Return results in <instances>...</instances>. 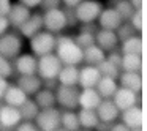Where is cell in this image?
<instances>
[{
  "mask_svg": "<svg viewBox=\"0 0 147 131\" xmlns=\"http://www.w3.org/2000/svg\"><path fill=\"white\" fill-rule=\"evenodd\" d=\"M2 106H3V104H2V99H0V109H2Z\"/></svg>",
  "mask_w": 147,
  "mask_h": 131,
  "instance_id": "53",
  "label": "cell"
},
{
  "mask_svg": "<svg viewBox=\"0 0 147 131\" xmlns=\"http://www.w3.org/2000/svg\"><path fill=\"white\" fill-rule=\"evenodd\" d=\"M109 131H131V130L128 126H125V125L120 122V123H112L111 128H109Z\"/></svg>",
  "mask_w": 147,
  "mask_h": 131,
  "instance_id": "47",
  "label": "cell"
},
{
  "mask_svg": "<svg viewBox=\"0 0 147 131\" xmlns=\"http://www.w3.org/2000/svg\"><path fill=\"white\" fill-rule=\"evenodd\" d=\"M43 29L46 32L57 35V33L63 32L67 29V17L62 8H55V10H48L43 13Z\"/></svg>",
  "mask_w": 147,
  "mask_h": 131,
  "instance_id": "6",
  "label": "cell"
},
{
  "mask_svg": "<svg viewBox=\"0 0 147 131\" xmlns=\"http://www.w3.org/2000/svg\"><path fill=\"white\" fill-rule=\"evenodd\" d=\"M62 68V62L57 58L54 52L41 55L36 58V76L41 81L57 79V74Z\"/></svg>",
  "mask_w": 147,
  "mask_h": 131,
  "instance_id": "2",
  "label": "cell"
},
{
  "mask_svg": "<svg viewBox=\"0 0 147 131\" xmlns=\"http://www.w3.org/2000/svg\"><path fill=\"white\" fill-rule=\"evenodd\" d=\"M11 8V0H0V16H7Z\"/></svg>",
  "mask_w": 147,
  "mask_h": 131,
  "instance_id": "42",
  "label": "cell"
},
{
  "mask_svg": "<svg viewBox=\"0 0 147 131\" xmlns=\"http://www.w3.org/2000/svg\"><path fill=\"white\" fill-rule=\"evenodd\" d=\"M106 60L111 62L114 67H117L120 70V63H122V52L119 51H109V54H106Z\"/></svg>",
  "mask_w": 147,
  "mask_h": 131,
  "instance_id": "38",
  "label": "cell"
},
{
  "mask_svg": "<svg viewBox=\"0 0 147 131\" xmlns=\"http://www.w3.org/2000/svg\"><path fill=\"white\" fill-rule=\"evenodd\" d=\"M22 122L21 112L18 107L3 104L0 109V131H10L11 128H16Z\"/></svg>",
  "mask_w": 147,
  "mask_h": 131,
  "instance_id": "9",
  "label": "cell"
},
{
  "mask_svg": "<svg viewBox=\"0 0 147 131\" xmlns=\"http://www.w3.org/2000/svg\"><path fill=\"white\" fill-rule=\"evenodd\" d=\"M60 126L67 131H78L79 130V120L74 111H63L60 112Z\"/></svg>",
  "mask_w": 147,
  "mask_h": 131,
  "instance_id": "31",
  "label": "cell"
},
{
  "mask_svg": "<svg viewBox=\"0 0 147 131\" xmlns=\"http://www.w3.org/2000/svg\"><path fill=\"white\" fill-rule=\"evenodd\" d=\"M8 81L5 79V77H0V99H3V95H5V92H7V89H8Z\"/></svg>",
  "mask_w": 147,
  "mask_h": 131,
  "instance_id": "46",
  "label": "cell"
},
{
  "mask_svg": "<svg viewBox=\"0 0 147 131\" xmlns=\"http://www.w3.org/2000/svg\"><path fill=\"white\" fill-rule=\"evenodd\" d=\"M11 74H13V65L10 63V60H7L0 55V77L8 79Z\"/></svg>",
  "mask_w": 147,
  "mask_h": 131,
  "instance_id": "37",
  "label": "cell"
},
{
  "mask_svg": "<svg viewBox=\"0 0 147 131\" xmlns=\"http://www.w3.org/2000/svg\"><path fill=\"white\" fill-rule=\"evenodd\" d=\"M96 68H98V71H100V74H101V76L112 77V79H117L119 74H120V70H119L117 67H114L111 62H108L106 58L101 62V63L96 65Z\"/></svg>",
  "mask_w": 147,
  "mask_h": 131,
  "instance_id": "33",
  "label": "cell"
},
{
  "mask_svg": "<svg viewBox=\"0 0 147 131\" xmlns=\"http://www.w3.org/2000/svg\"><path fill=\"white\" fill-rule=\"evenodd\" d=\"M54 54L62 62V65H78L82 63V49L78 46L71 36H55Z\"/></svg>",
  "mask_w": 147,
  "mask_h": 131,
  "instance_id": "1",
  "label": "cell"
},
{
  "mask_svg": "<svg viewBox=\"0 0 147 131\" xmlns=\"http://www.w3.org/2000/svg\"><path fill=\"white\" fill-rule=\"evenodd\" d=\"M109 128H111V125H109V123H103V122H100V123L96 125L95 130L96 131H109Z\"/></svg>",
  "mask_w": 147,
  "mask_h": 131,
  "instance_id": "49",
  "label": "cell"
},
{
  "mask_svg": "<svg viewBox=\"0 0 147 131\" xmlns=\"http://www.w3.org/2000/svg\"><path fill=\"white\" fill-rule=\"evenodd\" d=\"M141 70H142V55L122 54L120 71H125V73H141Z\"/></svg>",
  "mask_w": 147,
  "mask_h": 131,
  "instance_id": "27",
  "label": "cell"
},
{
  "mask_svg": "<svg viewBox=\"0 0 147 131\" xmlns=\"http://www.w3.org/2000/svg\"><path fill=\"white\" fill-rule=\"evenodd\" d=\"M21 5L27 7L29 10H33V8H38L40 3H41V0H18Z\"/></svg>",
  "mask_w": 147,
  "mask_h": 131,
  "instance_id": "43",
  "label": "cell"
},
{
  "mask_svg": "<svg viewBox=\"0 0 147 131\" xmlns=\"http://www.w3.org/2000/svg\"><path fill=\"white\" fill-rule=\"evenodd\" d=\"M131 131H142V128H134V130H131Z\"/></svg>",
  "mask_w": 147,
  "mask_h": 131,
  "instance_id": "51",
  "label": "cell"
},
{
  "mask_svg": "<svg viewBox=\"0 0 147 131\" xmlns=\"http://www.w3.org/2000/svg\"><path fill=\"white\" fill-rule=\"evenodd\" d=\"M100 74L98 68L96 67H90V65H86L79 70V77H78V85L81 89H95V85L98 84Z\"/></svg>",
  "mask_w": 147,
  "mask_h": 131,
  "instance_id": "14",
  "label": "cell"
},
{
  "mask_svg": "<svg viewBox=\"0 0 147 131\" xmlns=\"http://www.w3.org/2000/svg\"><path fill=\"white\" fill-rule=\"evenodd\" d=\"M30 14H32V10H29L27 7H24V5H21L19 2H18V3H11V8L7 14V19H8V22H10V27L19 29V27L29 19Z\"/></svg>",
  "mask_w": 147,
  "mask_h": 131,
  "instance_id": "16",
  "label": "cell"
},
{
  "mask_svg": "<svg viewBox=\"0 0 147 131\" xmlns=\"http://www.w3.org/2000/svg\"><path fill=\"white\" fill-rule=\"evenodd\" d=\"M115 35H117L119 41H125L127 38H130L133 35H139V33H136V30L130 26V22H122L120 27L115 30Z\"/></svg>",
  "mask_w": 147,
  "mask_h": 131,
  "instance_id": "35",
  "label": "cell"
},
{
  "mask_svg": "<svg viewBox=\"0 0 147 131\" xmlns=\"http://www.w3.org/2000/svg\"><path fill=\"white\" fill-rule=\"evenodd\" d=\"M81 2H82V0H60V3L63 5L65 8H71V10H74Z\"/></svg>",
  "mask_w": 147,
  "mask_h": 131,
  "instance_id": "45",
  "label": "cell"
},
{
  "mask_svg": "<svg viewBox=\"0 0 147 131\" xmlns=\"http://www.w3.org/2000/svg\"><path fill=\"white\" fill-rule=\"evenodd\" d=\"M10 29V22H8L7 16H0V36L5 35Z\"/></svg>",
  "mask_w": 147,
  "mask_h": 131,
  "instance_id": "44",
  "label": "cell"
},
{
  "mask_svg": "<svg viewBox=\"0 0 147 131\" xmlns=\"http://www.w3.org/2000/svg\"><path fill=\"white\" fill-rule=\"evenodd\" d=\"M95 44L98 46L100 49H103L105 52L114 51L119 44L117 35H115V32H111V30L98 29V32L95 33Z\"/></svg>",
  "mask_w": 147,
  "mask_h": 131,
  "instance_id": "18",
  "label": "cell"
},
{
  "mask_svg": "<svg viewBox=\"0 0 147 131\" xmlns=\"http://www.w3.org/2000/svg\"><path fill=\"white\" fill-rule=\"evenodd\" d=\"M96 115H98L100 122L103 123L112 125L120 115V111L115 107V104L112 103V99H101V103L98 104V107L95 109Z\"/></svg>",
  "mask_w": 147,
  "mask_h": 131,
  "instance_id": "15",
  "label": "cell"
},
{
  "mask_svg": "<svg viewBox=\"0 0 147 131\" xmlns=\"http://www.w3.org/2000/svg\"><path fill=\"white\" fill-rule=\"evenodd\" d=\"M103 10V3L100 0H82L74 8V16L81 24H93L96 22L100 13Z\"/></svg>",
  "mask_w": 147,
  "mask_h": 131,
  "instance_id": "3",
  "label": "cell"
},
{
  "mask_svg": "<svg viewBox=\"0 0 147 131\" xmlns=\"http://www.w3.org/2000/svg\"><path fill=\"white\" fill-rule=\"evenodd\" d=\"M106 58V52L103 49H100L96 44H92L89 48L82 49V62L90 67H96L98 63H101Z\"/></svg>",
  "mask_w": 147,
  "mask_h": 131,
  "instance_id": "25",
  "label": "cell"
},
{
  "mask_svg": "<svg viewBox=\"0 0 147 131\" xmlns=\"http://www.w3.org/2000/svg\"><path fill=\"white\" fill-rule=\"evenodd\" d=\"M63 13H65V17H67V27H74L76 24H79L78 19H76V16H74V10H71V8H65Z\"/></svg>",
  "mask_w": 147,
  "mask_h": 131,
  "instance_id": "39",
  "label": "cell"
},
{
  "mask_svg": "<svg viewBox=\"0 0 147 131\" xmlns=\"http://www.w3.org/2000/svg\"><path fill=\"white\" fill-rule=\"evenodd\" d=\"M18 30L21 32V35H22L24 38L30 40L32 36H35L36 33H40L41 30H45L43 29V14H40V13L30 14L29 19H27Z\"/></svg>",
  "mask_w": 147,
  "mask_h": 131,
  "instance_id": "17",
  "label": "cell"
},
{
  "mask_svg": "<svg viewBox=\"0 0 147 131\" xmlns=\"http://www.w3.org/2000/svg\"><path fill=\"white\" fill-rule=\"evenodd\" d=\"M78 114V120H79V126L86 128V130H95L96 125L100 123V118L96 115V111L93 109H79Z\"/></svg>",
  "mask_w": 147,
  "mask_h": 131,
  "instance_id": "28",
  "label": "cell"
},
{
  "mask_svg": "<svg viewBox=\"0 0 147 131\" xmlns=\"http://www.w3.org/2000/svg\"><path fill=\"white\" fill-rule=\"evenodd\" d=\"M55 131H67V130H63V128L60 126V128H57V130H55Z\"/></svg>",
  "mask_w": 147,
  "mask_h": 131,
  "instance_id": "52",
  "label": "cell"
},
{
  "mask_svg": "<svg viewBox=\"0 0 147 131\" xmlns=\"http://www.w3.org/2000/svg\"><path fill=\"white\" fill-rule=\"evenodd\" d=\"M55 103L65 111H74L79 103V89L78 85H57L54 90Z\"/></svg>",
  "mask_w": 147,
  "mask_h": 131,
  "instance_id": "4",
  "label": "cell"
},
{
  "mask_svg": "<svg viewBox=\"0 0 147 131\" xmlns=\"http://www.w3.org/2000/svg\"><path fill=\"white\" fill-rule=\"evenodd\" d=\"M122 54H133V55H142V36L141 35H133L122 41L120 46Z\"/></svg>",
  "mask_w": 147,
  "mask_h": 131,
  "instance_id": "29",
  "label": "cell"
},
{
  "mask_svg": "<svg viewBox=\"0 0 147 131\" xmlns=\"http://www.w3.org/2000/svg\"><path fill=\"white\" fill-rule=\"evenodd\" d=\"M35 125L40 131H55L60 128V111L57 107L41 109L35 118Z\"/></svg>",
  "mask_w": 147,
  "mask_h": 131,
  "instance_id": "8",
  "label": "cell"
},
{
  "mask_svg": "<svg viewBox=\"0 0 147 131\" xmlns=\"http://www.w3.org/2000/svg\"><path fill=\"white\" fill-rule=\"evenodd\" d=\"M27 98H29V96H27L18 85H8L7 92H5V95H3L5 104L13 106V107H19L21 104H24V101H26Z\"/></svg>",
  "mask_w": 147,
  "mask_h": 131,
  "instance_id": "26",
  "label": "cell"
},
{
  "mask_svg": "<svg viewBox=\"0 0 147 131\" xmlns=\"http://www.w3.org/2000/svg\"><path fill=\"white\" fill-rule=\"evenodd\" d=\"M16 85L30 98V96H33L43 87V81L40 79L36 74H30V76H19Z\"/></svg>",
  "mask_w": 147,
  "mask_h": 131,
  "instance_id": "20",
  "label": "cell"
},
{
  "mask_svg": "<svg viewBox=\"0 0 147 131\" xmlns=\"http://www.w3.org/2000/svg\"><path fill=\"white\" fill-rule=\"evenodd\" d=\"M119 89L117 79H112V77H106L101 76L98 81V84L95 85V90L98 92V95L101 96V99H111L114 96L115 90Z\"/></svg>",
  "mask_w": 147,
  "mask_h": 131,
  "instance_id": "23",
  "label": "cell"
},
{
  "mask_svg": "<svg viewBox=\"0 0 147 131\" xmlns=\"http://www.w3.org/2000/svg\"><path fill=\"white\" fill-rule=\"evenodd\" d=\"M79 77V68L74 65H62L60 71L57 74L59 85H78Z\"/></svg>",
  "mask_w": 147,
  "mask_h": 131,
  "instance_id": "22",
  "label": "cell"
},
{
  "mask_svg": "<svg viewBox=\"0 0 147 131\" xmlns=\"http://www.w3.org/2000/svg\"><path fill=\"white\" fill-rule=\"evenodd\" d=\"M16 73L19 76H30L36 74V57L33 54H22L14 58V67Z\"/></svg>",
  "mask_w": 147,
  "mask_h": 131,
  "instance_id": "13",
  "label": "cell"
},
{
  "mask_svg": "<svg viewBox=\"0 0 147 131\" xmlns=\"http://www.w3.org/2000/svg\"><path fill=\"white\" fill-rule=\"evenodd\" d=\"M14 130L16 131H40L38 126L35 125V122H21Z\"/></svg>",
  "mask_w": 147,
  "mask_h": 131,
  "instance_id": "40",
  "label": "cell"
},
{
  "mask_svg": "<svg viewBox=\"0 0 147 131\" xmlns=\"http://www.w3.org/2000/svg\"><path fill=\"white\" fill-rule=\"evenodd\" d=\"M22 51L21 36L16 33H5L0 36V55L7 60H14Z\"/></svg>",
  "mask_w": 147,
  "mask_h": 131,
  "instance_id": "7",
  "label": "cell"
},
{
  "mask_svg": "<svg viewBox=\"0 0 147 131\" xmlns=\"http://www.w3.org/2000/svg\"><path fill=\"white\" fill-rule=\"evenodd\" d=\"M120 118L122 123L125 126H128L130 130L134 128H142V120H144V114H142V107L139 104H134L131 107L125 109L120 112Z\"/></svg>",
  "mask_w": 147,
  "mask_h": 131,
  "instance_id": "12",
  "label": "cell"
},
{
  "mask_svg": "<svg viewBox=\"0 0 147 131\" xmlns=\"http://www.w3.org/2000/svg\"><path fill=\"white\" fill-rule=\"evenodd\" d=\"M119 87L128 89L134 93H141L142 90V76L141 73H120L119 74Z\"/></svg>",
  "mask_w": 147,
  "mask_h": 131,
  "instance_id": "19",
  "label": "cell"
},
{
  "mask_svg": "<svg viewBox=\"0 0 147 131\" xmlns=\"http://www.w3.org/2000/svg\"><path fill=\"white\" fill-rule=\"evenodd\" d=\"M128 22H130V26L136 30V33L141 35V32H142V10H134V13L131 14Z\"/></svg>",
  "mask_w": 147,
  "mask_h": 131,
  "instance_id": "36",
  "label": "cell"
},
{
  "mask_svg": "<svg viewBox=\"0 0 147 131\" xmlns=\"http://www.w3.org/2000/svg\"><path fill=\"white\" fill-rule=\"evenodd\" d=\"M18 109H19V112H21L22 122H35L36 115H38V112H40L38 106L35 104V101H33L32 98H27L26 101H24V104H21Z\"/></svg>",
  "mask_w": 147,
  "mask_h": 131,
  "instance_id": "30",
  "label": "cell"
},
{
  "mask_svg": "<svg viewBox=\"0 0 147 131\" xmlns=\"http://www.w3.org/2000/svg\"><path fill=\"white\" fill-rule=\"evenodd\" d=\"M74 41L78 43L81 49H86L89 46L95 44V33H90V32H79L76 36H74Z\"/></svg>",
  "mask_w": 147,
  "mask_h": 131,
  "instance_id": "34",
  "label": "cell"
},
{
  "mask_svg": "<svg viewBox=\"0 0 147 131\" xmlns=\"http://www.w3.org/2000/svg\"><path fill=\"white\" fill-rule=\"evenodd\" d=\"M111 99L120 112L125 111V109H128V107H131V106H134V104H138V103L141 101L139 93H134L128 89H123V87H119Z\"/></svg>",
  "mask_w": 147,
  "mask_h": 131,
  "instance_id": "10",
  "label": "cell"
},
{
  "mask_svg": "<svg viewBox=\"0 0 147 131\" xmlns=\"http://www.w3.org/2000/svg\"><path fill=\"white\" fill-rule=\"evenodd\" d=\"M60 0H41V3H40V7L43 8L45 11L48 10H55V8H60Z\"/></svg>",
  "mask_w": 147,
  "mask_h": 131,
  "instance_id": "41",
  "label": "cell"
},
{
  "mask_svg": "<svg viewBox=\"0 0 147 131\" xmlns=\"http://www.w3.org/2000/svg\"><path fill=\"white\" fill-rule=\"evenodd\" d=\"M98 26L100 29L103 30H111V32H115V30L120 27V24L123 22L122 17L119 16V13L114 10V8H103L101 13L98 16Z\"/></svg>",
  "mask_w": 147,
  "mask_h": 131,
  "instance_id": "11",
  "label": "cell"
},
{
  "mask_svg": "<svg viewBox=\"0 0 147 131\" xmlns=\"http://www.w3.org/2000/svg\"><path fill=\"white\" fill-rule=\"evenodd\" d=\"M112 8H114V10L119 13V16L122 17V21H123V22H128V19L131 17V14L134 13V8L130 5V2H128V0H119V2Z\"/></svg>",
  "mask_w": 147,
  "mask_h": 131,
  "instance_id": "32",
  "label": "cell"
},
{
  "mask_svg": "<svg viewBox=\"0 0 147 131\" xmlns=\"http://www.w3.org/2000/svg\"><path fill=\"white\" fill-rule=\"evenodd\" d=\"M101 103V96L98 95L95 89H81L79 90V106L81 109H93L95 111Z\"/></svg>",
  "mask_w": 147,
  "mask_h": 131,
  "instance_id": "21",
  "label": "cell"
},
{
  "mask_svg": "<svg viewBox=\"0 0 147 131\" xmlns=\"http://www.w3.org/2000/svg\"><path fill=\"white\" fill-rule=\"evenodd\" d=\"M54 46H55V35L46 32V30H41L40 33H36L35 36L30 38V49H32V54L36 58L54 52Z\"/></svg>",
  "mask_w": 147,
  "mask_h": 131,
  "instance_id": "5",
  "label": "cell"
},
{
  "mask_svg": "<svg viewBox=\"0 0 147 131\" xmlns=\"http://www.w3.org/2000/svg\"><path fill=\"white\" fill-rule=\"evenodd\" d=\"M128 2H130V5L134 8V10H142L144 0H128Z\"/></svg>",
  "mask_w": 147,
  "mask_h": 131,
  "instance_id": "48",
  "label": "cell"
},
{
  "mask_svg": "<svg viewBox=\"0 0 147 131\" xmlns=\"http://www.w3.org/2000/svg\"><path fill=\"white\" fill-rule=\"evenodd\" d=\"M78 131H93V130H86V128H79Z\"/></svg>",
  "mask_w": 147,
  "mask_h": 131,
  "instance_id": "50",
  "label": "cell"
},
{
  "mask_svg": "<svg viewBox=\"0 0 147 131\" xmlns=\"http://www.w3.org/2000/svg\"><path fill=\"white\" fill-rule=\"evenodd\" d=\"M33 101L35 104L38 106V109H49V107H55V93L54 90H49V89H40L38 92L33 95Z\"/></svg>",
  "mask_w": 147,
  "mask_h": 131,
  "instance_id": "24",
  "label": "cell"
}]
</instances>
